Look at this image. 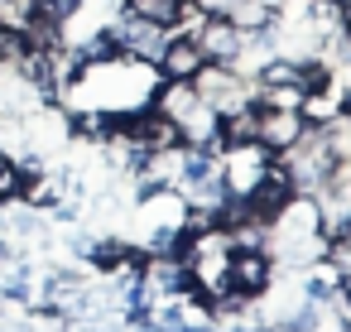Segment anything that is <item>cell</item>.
Wrapping results in <instances>:
<instances>
[{
  "mask_svg": "<svg viewBox=\"0 0 351 332\" xmlns=\"http://www.w3.org/2000/svg\"><path fill=\"white\" fill-rule=\"evenodd\" d=\"M197 102H202V97H197L193 82H169V78H159V82H154V97H149V106H154L159 116H169V121L188 116Z\"/></svg>",
  "mask_w": 351,
  "mask_h": 332,
  "instance_id": "7",
  "label": "cell"
},
{
  "mask_svg": "<svg viewBox=\"0 0 351 332\" xmlns=\"http://www.w3.org/2000/svg\"><path fill=\"white\" fill-rule=\"evenodd\" d=\"M15 255H20V250H15V246H10V236H0V265H10V260H15Z\"/></svg>",
  "mask_w": 351,
  "mask_h": 332,
  "instance_id": "14",
  "label": "cell"
},
{
  "mask_svg": "<svg viewBox=\"0 0 351 332\" xmlns=\"http://www.w3.org/2000/svg\"><path fill=\"white\" fill-rule=\"evenodd\" d=\"M106 29H111V39L121 44V54H125V58H140V63H159V49H164V39L173 34V29H159V25H149V20L130 15V10H116V15L106 20Z\"/></svg>",
  "mask_w": 351,
  "mask_h": 332,
  "instance_id": "2",
  "label": "cell"
},
{
  "mask_svg": "<svg viewBox=\"0 0 351 332\" xmlns=\"http://www.w3.org/2000/svg\"><path fill=\"white\" fill-rule=\"evenodd\" d=\"M337 5H341V10H346V5H351V0H337Z\"/></svg>",
  "mask_w": 351,
  "mask_h": 332,
  "instance_id": "15",
  "label": "cell"
},
{
  "mask_svg": "<svg viewBox=\"0 0 351 332\" xmlns=\"http://www.w3.org/2000/svg\"><path fill=\"white\" fill-rule=\"evenodd\" d=\"M308 130V116L303 111H269L260 106V126H255V145L269 150V154H284L298 145V135Z\"/></svg>",
  "mask_w": 351,
  "mask_h": 332,
  "instance_id": "5",
  "label": "cell"
},
{
  "mask_svg": "<svg viewBox=\"0 0 351 332\" xmlns=\"http://www.w3.org/2000/svg\"><path fill=\"white\" fill-rule=\"evenodd\" d=\"M217 126H221V116L207 106V102H197L188 116H178V130H183V145H202V150H217ZM221 154V150H217Z\"/></svg>",
  "mask_w": 351,
  "mask_h": 332,
  "instance_id": "8",
  "label": "cell"
},
{
  "mask_svg": "<svg viewBox=\"0 0 351 332\" xmlns=\"http://www.w3.org/2000/svg\"><path fill=\"white\" fill-rule=\"evenodd\" d=\"M121 10H130V15H140V20L159 25V29H183L193 20L188 0H121Z\"/></svg>",
  "mask_w": 351,
  "mask_h": 332,
  "instance_id": "6",
  "label": "cell"
},
{
  "mask_svg": "<svg viewBox=\"0 0 351 332\" xmlns=\"http://www.w3.org/2000/svg\"><path fill=\"white\" fill-rule=\"evenodd\" d=\"M202 63H207V58H202L197 39H193L188 29H173V34L164 39V49H159V63H154V73H159V78H169V82H193Z\"/></svg>",
  "mask_w": 351,
  "mask_h": 332,
  "instance_id": "4",
  "label": "cell"
},
{
  "mask_svg": "<svg viewBox=\"0 0 351 332\" xmlns=\"http://www.w3.org/2000/svg\"><path fill=\"white\" fill-rule=\"evenodd\" d=\"M279 265L269 260V250H226V270H221V289L241 294L245 303H260L274 289Z\"/></svg>",
  "mask_w": 351,
  "mask_h": 332,
  "instance_id": "1",
  "label": "cell"
},
{
  "mask_svg": "<svg viewBox=\"0 0 351 332\" xmlns=\"http://www.w3.org/2000/svg\"><path fill=\"white\" fill-rule=\"evenodd\" d=\"M226 20H231L241 34H260V29L274 25V5H269V0H236Z\"/></svg>",
  "mask_w": 351,
  "mask_h": 332,
  "instance_id": "11",
  "label": "cell"
},
{
  "mask_svg": "<svg viewBox=\"0 0 351 332\" xmlns=\"http://www.w3.org/2000/svg\"><path fill=\"white\" fill-rule=\"evenodd\" d=\"M63 246H68L77 260H87V250H92V236H87V231H68V241H63Z\"/></svg>",
  "mask_w": 351,
  "mask_h": 332,
  "instance_id": "13",
  "label": "cell"
},
{
  "mask_svg": "<svg viewBox=\"0 0 351 332\" xmlns=\"http://www.w3.org/2000/svg\"><path fill=\"white\" fill-rule=\"evenodd\" d=\"M188 5H193V15H231L236 0H188Z\"/></svg>",
  "mask_w": 351,
  "mask_h": 332,
  "instance_id": "12",
  "label": "cell"
},
{
  "mask_svg": "<svg viewBox=\"0 0 351 332\" xmlns=\"http://www.w3.org/2000/svg\"><path fill=\"white\" fill-rule=\"evenodd\" d=\"M337 289H341V279H337V270H332L327 260H313L308 274H303V284H298V294H303L308 303H322V308L337 303Z\"/></svg>",
  "mask_w": 351,
  "mask_h": 332,
  "instance_id": "9",
  "label": "cell"
},
{
  "mask_svg": "<svg viewBox=\"0 0 351 332\" xmlns=\"http://www.w3.org/2000/svg\"><path fill=\"white\" fill-rule=\"evenodd\" d=\"M183 29L197 39V49H202L207 63H231V58L241 54V39H245L226 15H193Z\"/></svg>",
  "mask_w": 351,
  "mask_h": 332,
  "instance_id": "3",
  "label": "cell"
},
{
  "mask_svg": "<svg viewBox=\"0 0 351 332\" xmlns=\"http://www.w3.org/2000/svg\"><path fill=\"white\" fill-rule=\"evenodd\" d=\"M125 250H130V241H125V236H92L87 270H97V274H116V270H121V260H125Z\"/></svg>",
  "mask_w": 351,
  "mask_h": 332,
  "instance_id": "10",
  "label": "cell"
}]
</instances>
